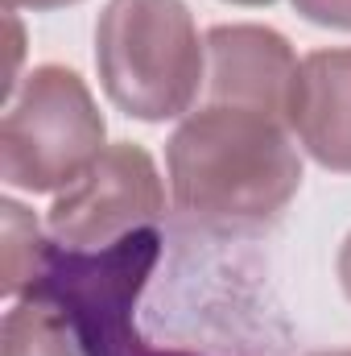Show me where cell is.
<instances>
[{
  "mask_svg": "<svg viewBox=\"0 0 351 356\" xmlns=\"http://www.w3.org/2000/svg\"><path fill=\"white\" fill-rule=\"evenodd\" d=\"M228 4H252L257 8V4H277V0H228Z\"/></svg>",
  "mask_w": 351,
  "mask_h": 356,
  "instance_id": "cell-14",
  "label": "cell"
},
{
  "mask_svg": "<svg viewBox=\"0 0 351 356\" xmlns=\"http://www.w3.org/2000/svg\"><path fill=\"white\" fill-rule=\"evenodd\" d=\"M67 4H79V0H4V8H29V13H54V8H67Z\"/></svg>",
  "mask_w": 351,
  "mask_h": 356,
  "instance_id": "cell-11",
  "label": "cell"
},
{
  "mask_svg": "<svg viewBox=\"0 0 351 356\" xmlns=\"http://www.w3.org/2000/svg\"><path fill=\"white\" fill-rule=\"evenodd\" d=\"M339 286L351 298V232H348V241H343V249H339Z\"/></svg>",
  "mask_w": 351,
  "mask_h": 356,
  "instance_id": "cell-12",
  "label": "cell"
},
{
  "mask_svg": "<svg viewBox=\"0 0 351 356\" xmlns=\"http://www.w3.org/2000/svg\"><path fill=\"white\" fill-rule=\"evenodd\" d=\"M310 356H351V348H331V353H310Z\"/></svg>",
  "mask_w": 351,
  "mask_h": 356,
  "instance_id": "cell-13",
  "label": "cell"
},
{
  "mask_svg": "<svg viewBox=\"0 0 351 356\" xmlns=\"http://www.w3.org/2000/svg\"><path fill=\"white\" fill-rule=\"evenodd\" d=\"M166 175L178 216L215 236L261 232L302 186L289 124L252 108L203 104L174 129Z\"/></svg>",
  "mask_w": 351,
  "mask_h": 356,
  "instance_id": "cell-1",
  "label": "cell"
},
{
  "mask_svg": "<svg viewBox=\"0 0 351 356\" xmlns=\"http://www.w3.org/2000/svg\"><path fill=\"white\" fill-rule=\"evenodd\" d=\"M285 124L323 170L351 175V46L302 58Z\"/></svg>",
  "mask_w": 351,
  "mask_h": 356,
  "instance_id": "cell-7",
  "label": "cell"
},
{
  "mask_svg": "<svg viewBox=\"0 0 351 356\" xmlns=\"http://www.w3.org/2000/svg\"><path fill=\"white\" fill-rule=\"evenodd\" d=\"M79 336L67 315L46 298H21L4 315L0 356H79Z\"/></svg>",
  "mask_w": 351,
  "mask_h": 356,
  "instance_id": "cell-9",
  "label": "cell"
},
{
  "mask_svg": "<svg viewBox=\"0 0 351 356\" xmlns=\"http://www.w3.org/2000/svg\"><path fill=\"white\" fill-rule=\"evenodd\" d=\"M166 216L157 162L137 141L108 145L46 211V228L67 249H108Z\"/></svg>",
  "mask_w": 351,
  "mask_h": 356,
  "instance_id": "cell-5",
  "label": "cell"
},
{
  "mask_svg": "<svg viewBox=\"0 0 351 356\" xmlns=\"http://www.w3.org/2000/svg\"><path fill=\"white\" fill-rule=\"evenodd\" d=\"M108 124L79 71L42 63L21 75L0 120V178L12 191H67L108 149Z\"/></svg>",
  "mask_w": 351,
  "mask_h": 356,
  "instance_id": "cell-4",
  "label": "cell"
},
{
  "mask_svg": "<svg viewBox=\"0 0 351 356\" xmlns=\"http://www.w3.org/2000/svg\"><path fill=\"white\" fill-rule=\"evenodd\" d=\"M293 8L306 21L323 25V29H343V33H351V0H293Z\"/></svg>",
  "mask_w": 351,
  "mask_h": 356,
  "instance_id": "cell-10",
  "label": "cell"
},
{
  "mask_svg": "<svg viewBox=\"0 0 351 356\" xmlns=\"http://www.w3.org/2000/svg\"><path fill=\"white\" fill-rule=\"evenodd\" d=\"M298 54L268 25H215L207 33V104L252 108L285 120Z\"/></svg>",
  "mask_w": 351,
  "mask_h": 356,
  "instance_id": "cell-6",
  "label": "cell"
},
{
  "mask_svg": "<svg viewBox=\"0 0 351 356\" xmlns=\"http://www.w3.org/2000/svg\"><path fill=\"white\" fill-rule=\"evenodd\" d=\"M95 71L124 116L174 120L207 88V38L182 0H108L95 21Z\"/></svg>",
  "mask_w": 351,
  "mask_h": 356,
  "instance_id": "cell-2",
  "label": "cell"
},
{
  "mask_svg": "<svg viewBox=\"0 0 351 356\" xmlns=\"http://www.w3.org/2000/svg\"><path fill=\"white\" fill-rule=\"evenodd\" d=\"M157 257V228H141L108 249H67L54 241L29 298H46L67 315L83 356H198L157 348L137 332V298L149 286Z\"/></svg>",
  "mask_w": 351,
  "mask_h": 356,
  "instance_id": "cell-3",
  "label": "cell"
},
{
  "mask_svg": "<svg viewBox=\"0 0 351 356\" xmlns=\"http://www.w3.org/2000/svg\"><path fill=\"white\" fill-rule=\"evenodd\" d=\"M0 290L8 298H29V290L37 286L46 257H50V245L37 228V220L17 203V199H4L0 203Z\"/></svg>",
  "mask_w": 351,
  "mask_h": 356,
  "instance_id": "cell-8",
  "label": "cell"
}]
</instances>
